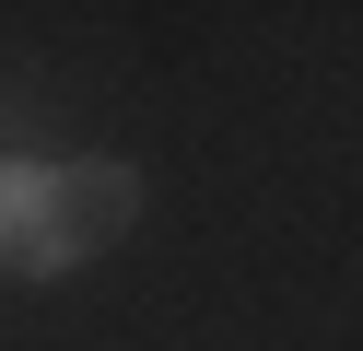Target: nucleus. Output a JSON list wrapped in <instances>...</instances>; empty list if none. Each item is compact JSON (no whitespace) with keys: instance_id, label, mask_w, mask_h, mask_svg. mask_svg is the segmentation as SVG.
<instances>
[{"instance_id":"nucleus-1","label":"nucleus","mask_w":363,"mask_h":351,"mask_svg":"<svg viewBox=\"0 0 363 351\" xmlns=\"http://www.w3.org/2000/svg\"><path fill=\"white\" fill-rule=\"evenodd\" d=\"M129 211H141V176L129 164H48V257L71 269V257L118 246Z\"/></svg>"},{"instance_id":"nucleus-2","label":"nucleus","mask_w":363,"mask_h":351,"mask_svg":"<svg viewBox=\"0 0 363 351\" xmlns=\"http://www.w3.org/2000/svg\"><path fill=\"white\" fill-rule=\"evenodd\" d=\"M0 257L12 269H59L48 257V164H0Z\"/></svg>"}]
</instances>
